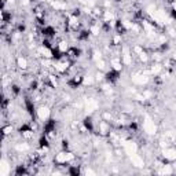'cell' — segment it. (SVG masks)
Segmentation results:
<instances>
[{
    "mask_svg": "<svg viewBox=\"0 0 176 176\" xmlns=\"http://www.w3.org/2000/svg\"><path fill=\"white\" fill-rule=\"evenodd\" d=\"M99 107V102L94 98H85L84 99V112L87 116H91L92 113H95Z\"/></svg>",
    "mask_w": 176,
    "mask_h": 176,
    "instance_id": "cell-1",
    "label": "cell"
},
{
    "mask_svg": "<svg viewBox=\"0 0 176 176\" xmlns=\"http://www.w3.org/2000/svg\"><path fill=\"white\" fill-rule=\"evenodd\" d=\"M143 131H145L147 135L157 134V125L154 124V121H153L149 116H145V120H143Z\"/></svg>",
    "mask_w": 176,
    "mask_h": 176,
    "instance_id": "cell-2",
    "label": "cell"
},
{
    "mask_svg": "<svg viewBox=\"0 0 176 176\" xmlns=\"http://www.w3.org/2000/svg\"><path fill=\"white\" fill-rule=\"evenodd\" d=\"M73 160H74V154L70 153V151H61L55 157V162L57 164H66V162H70Z\"/></svg>",
    "mask_w": 176,
    "mask_h": 176,
    "instance_id": "cell-3",
    "label": "cell"
},
{
    "mask_svg": "<svg viewBox=\"0 0 176 176\" xmlns=\"http://www.w3.org/2000/svg\"><path fill=\"white\" fill-rule=\"evenodd\" d=\"M151 18L154 19L158 25H165L166 24V19H168V17H166V12L164 10H155L154 12H151Z\"/></svg>",
    "mask_w": 176,
    "mask_h": 176,
    "instance_id": "cell-4",
    "label": "cell"
},
{
    "mask_svg": "<svg viewBox=\"0 0 176 176\" xmlns=\"http://www.w3.org/2000/svg\"><path fill=\"white\" fill-rule=\"evenodd\" d=\"M131 80L136 85H145V84L149 83V76L146 73H136V74H134L131 77Z\"/></svg>",
    "mask_w": 176,
    "mask_h": 176,
    "instance_id": "cell-5",
    "label": "cell"
},
{
    "mask_svg": "<svg viewBox=\"0 0 176 176\" xmlns=\"http://www.w3.org/2000/svg\"><path fill=\"white\" fill-rule=\"evenodd\" d=\"M37 113V117L39 120H42V121H47V120L50 118V114H51V110L48 106H40L39 109L36 110Z\"/></svg>",
    "mask_w": 176,
    "mask_h": 176,
    "instance_id": "cell-6",
    "label": "cell"
},
{
    "mask_svg": "<svg viewBox=\"0 0 176 176\" xmlns=\"http://www.w3.org/2000/svg\"><path fill=\"white\" fill-rule=\"evenodd\" d=\"M124 151H125V154H134V153H138V145L135 143L134 140H125L124 142Z\"/></svg>",
    "mask_w": 176,
    "mask_h": 176,
    "instance_id": "cell-7",
    "label": "cell"
},
{
    "mask_svg": "<svg viewBox=\"0 0 176 176\" xmlns=\"http://www.w3.org/2000/svg\"><path fill=\"white\" fill-rule=\"evenodd\" d=\"M161 153H162V157L168 161H175L176 160V149L173 147H165V149H161Z\"/></svg>",
    "mask_w": 176,
    "mask_h": 176,
    "instance_id": "cell-8",
    "label": "cell"
},
{
    "mask_svg": "<svg viewBox=\"0 0 176 176\" xmlns=\"http://www.w3.org/2000/svg\"><path fill=\"white\" fill-rule=\"evenodd\" d=\"M11 173V165L10 162L3 158V160L0 161V176H8Z\"/></svg>",
    "mask_w": 176,
    "mask_h": 176,
    "instance_id": "cell-9",
    "label": "cell"
},
{
    "mask_svg": "<svg viewBox=\"0 0 176 176\" xmlns=\"http://www.w3.org/2000/svg\"><path fill=\"white\" fill-rule=\"evenodd\" d=\"M128 157H130V160L134 166H136V168H143L145 166V161H143V158L138 153H134V154L128 155Z\"/></svg>",
    "mask_w": 176,
    "mask_h": 176,
    "instance_id": "cell-10",
    "label": "cell"
},
{
    "mask_svg": "<svg viewBox=\"0 0 176 176\" xmlns=\"http://www.w3.org/2000/svg\"><path fill=\"white\" fill-rule=\"evenodd\" d=\"M121 58H123V63H124V65H127V66L132 65V55H131L130 50H128L127 47L123 48V55H121Z\"/></svg>",
    "mask_w": 176,
    "mask_h": 176,
    "instance_id": "cell-11",
    "label": "cell"
},
{
    "mask_svg": "<svg viewBox=\"0 0 176 176\" xmlns=\"http://www.w3.org/2000/svg\"><path fill=\"white\" fill-rule=\"evenodd\" d=\"M99 134L102 135V136H106V135L110 134V125L107 124V121L102 120L99 123Z\"/></svg>",
    "mask_w": 176,
    "mask_h": 176,
    "instance_id": "cell-12",
    "label": "cell"
},
{
    "mask_svg": "<svg viewBox=\"0 0 176 176\" xmlns=\"http://www.w3.org/2000/svg\"><path fill=\"white\" fill-rule=\"evenodd\" d=\"M51 6L55 10H65L66 8V3L62 0H51Z\"/></svg>",
    "mask_w": 176,
    "mask_h": 176,
    "instance_id": "cell-13",
    "label": "cell"
},
{
    "mask_svg": "<svg viewBox=\"0 0 176 176\" xmlns=\"http://www.w3.org/2000/svg\"><path fill=\"white\" fill-rule=\"evenodd\" d=\"M40 54H42V55L46 58V59H51V58H52V51L48 48V47H46V46L40 47Z\"/></svg>",
    "mask_w": 176,
    "mask_h": 176,
    "instance_id": "cell-14",
    "label": "cell"
},
{
    "mask_svg": "<svg viewBox=\"0 0 176 176\" xmlns=\"http://www.w3.org/2000/svg\"><path fill=\"white\" fill-rule=\"evenodd\" d=\"M17 65H18V67H19V69L25 70L26 67H28V61H26V58L18 57V59H17Z\"/></svg>",
    "mask_w": 176,
    "mask_h": 176,
    "instance_id": "cell-15",
    "label": "cell"
},
{
    "mask_svg": "<svg viewBox=\"0 0 176 176\" xmlns=\"http://www.w3.org/2000/svg\"><path fill=\"white\" fill-rule=\"evenodd\" d=\"M67 66H69V63L67 62H58L55 63V70H58V72H66Z\"/></svg>",
    "mask_w": 176,
    "mask_h": 176,
    "instance_id": "cell-16",
    "label": "cell"
},
{
    "mask_svg": "<svg viewBox=\"0 0 176 176\" xmlns=\"http://www.w3.org/2000/svg\"><path fill=\"white\" fill-rule=\"evenodd\" d=\"M161 70H162V66H161V63L158 62H155L153 66H151L150 69V73H153V74H160Z\"/></svg>",
    "mask_w": 176,
    "mask_h": 176,
    "instance_id": "cell-17",
    "label": "cell"
},
{
    "mask_svg": "<svg viewBox=\"0 0 176 176\" xmlns=\"http://www.w3.org/2000/svg\"><path fill=\"white\" fill-rule=\"evenodd\" d=\"M164 138H165L168 142H173V140H176V134L173 131H166L165 134H164Z\"/></svg>",
    "mask_w": 176,
    "mask_h": 176,
    "instance_id": "cell-18",
    "label": "cell"
},
{
    "mask_svg": "<svg viewBox=\"0 0 176 176\" xmlns=\"http://www.w3.org/2000/svg\"><path fill=\"white\" fill-rule=\"evenodd\" d=\"M112 66H113V69L116 72H121V69H123L120 59H112Z\"/></svg>",
    "mask_w": 176,
    "mask_h": 176,
    "instance_id": "cell-19",
    "label": "cell"
},
{
    "mask_svg": "<svg viewBox=\"0 0 176 176\" xmlns=\"http://www.w3.org/2000/svg\"><path fill=\"white\" fill-rule=\"evenodd\" d=\"M94 81H95V76H84L83 77L84 85H92Z\"/></svg>",
    "mask_w": 176,
    "mask_h": 176,
    "instance_id": "cell-20",
    "label": "cell"
},
{
    "mask_svg": "<svg viewBox=\"0 0 176 176\" xmlns=\"http://www.w3.org/2000/svg\"><path fill=\"white\" fill-rule=\"evenodd\" d=\"M103 18L106 22H112V21H114V14L110 10H107L103 12Z\"/></svg>",
    "mask_w": 176,
    "mask_h": 176,
    "instance_id": "cell-21",
    "label": "cell"
},
{
    "mask_svg": "<svg viewBox=\"0 0 176 176\" xmlns=\"http://www.w3.org/2000/svg\"><path fill=\"white\" fill-rule=\"evenodd\" d=\"M160 173H162V175H171V173H173L172 165H162V169L160 171Z\"/></svg>",
    "mask_w": 176,
    "mask_h": 176,
    "instance_id": "cell-22",
    "label": "cell"
},
{
    "mask_svg": "<svg viewBox=\"0 0 176 176\" xmlns=\"http://www.w3.org/2000/svg\"><path fill=\"white\" fill-rule=\"evenodd\" d=\"M69 25L72 26V28H77L78 26V19L76 15H70V18H69Z\"/></svg>",
    "mask_w": 176,
    "mask_h": 176,
    "instance_id": "cell-23",
    "label": "cell"
},
{
    "mask_svg": "<svg viewBox=\"0 0 176 176\" xmlns=\"http://www.w3.org/2000/svg\"><path fill=\"white\" fill-rule=\"evenodd\" d=\"M15 150L17 151H26V150H29V145H28V143H18V145L15 146Z\"/></svg>",
    "mask_w": 176,
    "mask_h": 176,
    "instance_id": "cell-24",
    "label": "cell"
},
{
    "mask_svg": "<svg viewBox=\"0 0 176 176\" xmlns=\"http://www.w3.org/2000/svg\"><path fill=\"white\" fill-rule=\"evenodd\" d=\"M58 48H59V51L61 52H66L67 50H69V46H67L66 42H61L59 44H58Z\"/></svg>",
    "mask_w": 176,
    "mask_h": 176,
    "instance_id": "cell-25",
    "label": "cell"
},
{
    "mask_svg": "<svg viewBox=\"0 0 176 176\" xmlns=\"http://www.w3.org/2000/svg\"><path fill=\"white\" fill-rule=\"evenodd\" d=\"M96 66H98L99 70H103L105 67H106V62H105L103 59H100V61H96Z\"/></svg>",
    "mask_w": 176,
    "mask_h": 176,
    "instance_id": "cell-26",
    "label": "cell"
},
{
    "mask_svg": "<svg viewBox=\"0 0 176 176\" xmlns=\"http://www.w3.org/2000/svg\"><path fill=\"white\" fill-rule=\"evenodd\" d=\"M12 130H14V128H12L11 125H7V127H3V134H4V135H10L11 132H12Z\"/></svg>",
    "mask_w": 176,
    "mask_h": 176,
    "instance_id": "cell-27",
    "label": "cell"
},
{
    "mask_svg": "<svg viewBox=\"0 0 176 176\" xmlns=\"http://www.w3.org/2000/svg\"><path fill=\"white\" fill-rule=\"evenodd\" d=\"M168 146H169V142H168L165 138L160 140V147H161V149H165V147H168Z\"/></svg>",
    "mask_w": 176,
    "mask_h": 176,
    "instance_id": "cell-28",
    "label": "cell"
},
{
    "mask_svg": "<svg viewBox=\"0 0 176 176\" xmlns=\"http://www.w3.org/2000/svg\"><path fill=\"white\" fill-rule=\"evenodd\" d=\"M22 136H24V138H26V139L33 138V131H24V132H22Z\"/></svg>",
    "mask_w": 176,
    "mask_h": 176,
    "instance_id": "cell-29",
    "label": "cell"
},
{
    "mask_svg": "<svg viewBox=\"0 0 176 176\" xmlns=\"http://www.w3.org/2000/svg\"><path fill=\"white\" fill-rule=\"evenodd\" d=\"M94 61H95V62H96V61H100V59H102V54H100V52L99 51H94Z\"/></svg>",
    "mask_w": 176,
    "mask_h": 176,
    "instance_id": "cell-30",
    "label": "cell"
},
{
    "mask_svg": "<svg viewBox=\"0 0 176 176\" xmlns=\"http://www.w3.org/2000/svg\"><path fill=\"white\" fill-rule=\"evenodd\" d=\"M102 118H103L105 121H110V120L113 118V117H112V114H110L109 112H105V113L102 114Z\"/></svg>",
    "mask_w": 176,
    "mask_h": 176,
    "instance_id": "cell-31",
    "label": "cell"
},
{
    "mask_svg": "<svg viewBox=\"0 0 176 176\" xmlns=\"http://www.w3.org/2000/svg\"><path fill=\"white\" fill-rule=\"evenodd\" d=\"M102 89H103V92H106V94H112V91H113L109 84H105V85H102Z\"/></svg>",
    "mask_w": 176,
    "mask_h": 176,
    "instance_id": "cell-32",
    "label": "cell"
},
{
    "mask_svg": "<svg viewBox=\"0 0 176 176\" xmlns=\"http://www.w3.org/2000/svg\"><path fill=\"white\" fill-rule=\"evenodd\" d=\"M139 59L142 61V62H147V59H149V58H147V54L142 51V52L139 54Z\"/></svg>",
    "mask_w": 176,
    "mask_h": 176,
    "instance_id": "cell-33",
    "label": "cell"
},
{
    "mask_svg": "<svg viewBox=\"0 0 176 176\" xmlns=\"http://www.w3.org/2000/svg\"><path fill=\"white\" fill-rule=\"evenodd\" d=\"M91 32H92V35H94V36H98V35H99V26L94 25L92 28H91Z\"/></svg>",
    "mask_w": 176,
    "mask_h": 176,
    "instance_id": "cell-34",
    "label": "cell"
},
{
    "mask_svg": "<svg viewBox=\"0 0 176 176\" xmlns=\"http://www.w3.org/2000/svg\"><path fill=\"white\" fill-rule=\"evenodd\" d=\"M103 73H100V72H98L96 74H95V81H102L103 80Z\"/></svg>",
    "mask_w": 176,
    "mask_h": 176,
    "instance_id": "cell-35",
    "label": "cell"
},
{
    "mask_svg": "<svg viewBox=\"0 0 176 176\" xmlns=\"http://www.w3.org/2000/svg\"><path fill=\"white\" fill-rule=\"evenodd\" d=\"M84 175H96V172L92 171L91 168H87V169L84 171Z\"/></svg>",
    "mask_w": 176,
    "mask_h": 176,
    "instance_id": "cell-36",
    "label": "cell"
},
{
    "mask_svg": "<svg viewBox=\"0 0 176 176\" xmlns=\"http://www.w3.org/2000/svg\"><path fill=\"white\" fill-rule=\"evenodd\" d=\"M50 81H51V84H52V85H54V87H57V78H55V76H52V74H51V76H50Z\"/></svg>",
    "mask_w": 176,
    "mask_h": 176,
    "instance_id": "cell-37",
    "label": "cell"
},
{
    "mask_svg": "<svg viewBox=\"0 0 176 176\" xmlns=\"http://www.w3.org/2000/svg\"><path fill=\"white\" fill-rule=\"evenodd\" d=\"M114 153H116V155H117V157H123V154H124L125 151L124 150H120V149H116V150H114Z\"/></svg>",
    "mask_w": 176,
    "mask_h": 176,
    "instance_id": "cell-38",
    "label": "cell"
},
{
    "mask_svg": "<svg viewBox=\"0 0 176 176\" xmlns=\"http://www.w3.org/2000/svg\"><path fill=\"white\" fill-rule=\"evenodd\" d=\"M95 4H96V1H95V0H87V6H88V7H95Z\"/></svg>",
    "mask_w": 176,
    "mask_h": 176,
    "instance_id": "cell-39",
    "label": "cell"
},
{
    "mask_svg": "<svg viewBox=\"0 0 176 176\" xmlns=\"http://www.w3.org/2000/svg\"><path fill=\"white\" fill-rule=\"evenodd\" d=\"M100 12H102V11H100V8H98V7H94V14H95V15H100Z\"/></svg>",
    "mask_w": 176,
    "mask_h": 176,
    "instance_id": "cell-40",
    "label": "cell"
},
{
    "mask_svg": "<svg viewBox=\"0 0 176 176\" xmlns=\"http://www.w3.org/2000/svg\"><path fill=\"white\" fill-rule=\"evenodd\" d=\"M142 95L145 96V99H147V98H150V96H151V92H150V91H145Z\"/></svg>",
    "mask_w": 176,
    "mask_h": 176,
    "instance_id": "cell-41",
    "label": "cell"
},
{
    "mask_svg": "<svg viewBox=\"0 0 176 176\" xmlns=\"http://www.w3.org/2000/svg\"><path fill=\"white\" fill-rule=\"evenodd\" d=\"M113 42H114V44H118V43L121 42V37H120V36H116V37L113 39Z\"/></svg>",
    "mask_w": 176,
    "mask_h": 176,
    "instance_id": "cell-42",
    "label": "cell"
},
{
    "mask_svg": "<svg viewBox=\"0 0 176 176\" xmlns=\"http://www.w3.org/2000/svg\"><path fill=\"white\" fill-rule=\"evenodd\" d=\"M21 3L24 6H29V4H30V0H21Z\"/></svg>",
    "mask_w": 176,
    "mask_h": 176,
    "instance_id": "cell-43",
    "label": "cell"
},
{
    "mask_svg": "<svg viewBox=\"0 0 176 176\" xmlns=\"http://www.w3.org/2000/svg\"><path fill=\"white\" fill-rule=\"evenodd\" d=\"M169 33H171V36H175V30H172V29H169Z\"/></svg>",
    "mask_w": 176,
    "mask_h": 176,
    "instance_id": "cell-44",
    "label": "cell"
},
{
    "mask_svg": "<svg viewBox=\"0 0 176 176\" xmlns=\"http://www.w3.org/2000/svg\"><path fill=\"white\" fill-rule=\"evenodd\" d=\"M80 3H87V0H78Z\"/></svg>",
    "mask_w": 176,
    "mask_h": 176,
    "instance_id": "cell-45",
    "label": "cell"
},
{
    "mask_svg": "<svg viewBox=\"0 0 176 176\" xmlns=\"http://www.w3.org/2000/svg\"><path fill=\"white\" fill-rule=\"evenodd\" d=\"M173 8H175V11H176V3H173Z\"/></svg>",
    "mask_w": 176,
    "mask_h": 176,
    "instance_id": "cell-46",
    "label": "cell"
}]
</instances>
